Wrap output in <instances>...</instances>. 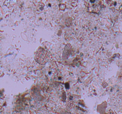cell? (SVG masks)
<instances>
[{
	"mask_svg": "<svg viewBox=\"0 0 122 114\" xmlns=\"http://www.w3.org/2000/svg\"><path fill=\"white\" fill-rule=\"evenodd\" d=\"M50 58L48 52L42 48H39L38 50L35 57L36 61L41 64H44L47 62Z\"/></svg>",
	"mask_w": 122,
	"mask_h": 114,
	"instance_id": "cell-1",
	"label": "cell"
}]
</instances>
